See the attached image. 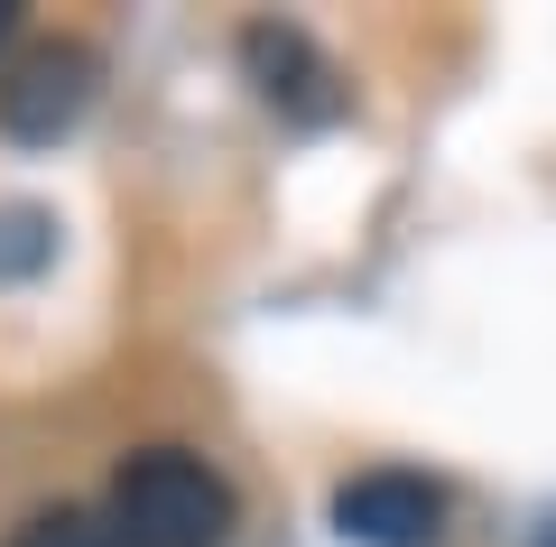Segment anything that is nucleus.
<instances>
[{
  "label": "nucleus",
  "instance_id": "6",
  "mask_svg": "<svg viewBox=\"0 0 556 547\" xmlns=\"http://www.w3.org/2000/svg\"><path fill=\"white\" fill-rule=\"evenodd\" d=\"M10 547H121V538H112V520H93V510H38Z\"/></svg>",
  "mask_w": 556,
  "mask_h": 547
},
{
  "label": "nucleus",
  "instance_id": "2",
  "mask_svg": "<svg viewBox=\"0 0 556 547\" xmlns=\"http://www.w3.org/2000/svg\"><path fill=\"white\" fill-rule=\"evenodd\" d=\"M102 94V57L75 38H47V47H20L10 75H0V130L20 149H56Z\"/></svg>",
  "mask_w": 556,
  "mask_h": 547
},
{
  "label": "nucleus",
  "instance_id": "1",
  "mask_svg": "<svg viewBox=\"0 0 556 547\" xmlns=\"http://www.w3.org/2000/svg\"><path fill=\"white\" fill-rule=\"evenodd\" d=\"M112 538L121 547H223L232 538V483L186 446H149L112 473Z\"/></svg>",
  "mask_w": 556,
  "mask_h": 547
},
{
  "label": "nucleus",
  "instance_id": "7",
  "mask_svg": "<svg viewBox=\"0 0 556 547\" xmlns=\"http://www.w3.org/2000/svg\"><path fill=\"white\" fill-rule=\"evenodd\" d=\"M20 20H28V10H20V0H0V47H10V38H20Z\"/></svg>",
  "mask_w": 556,
  "mask_h": 547
},
{
  "label": "nucleus",
  "instance_id": "3",
  "mask_svg": "<svg viewBox=\"0 0 556 547\" xmlns=\"http://www.w3.org/2000/svg\"><path fill=\"white\" fill-rule=\"evenodd\" d=\"M241 75L260 84V102H269L278 121H298V130H325V121H343V75H334V57H325L306 28H288V20H251L241 28Z\"/></svg>",
  "mask_w": 556,
  "mask_h": 547
},
{
  "label": "nucleus",
  "instance_id": "8",
  "mask_svg": "<svg viewBox=\"0 0 556 547\" xmlns=\"http://www.w3.org/2000/svg\"><path fill=\"white\" fill-rule=\"evenodd\" d=\"M538 547H556V520H547V529H538Z\"/></svg>",
  "mask_w": 556,
  "mask_h": 547
},
{
  "label": "nucleus",
  "instance_id": "5",
  "mask_svg": "<svg viewBox=\"0 0 556 547\" xmlns=\"http://www.w3.org/2000/svg\"><path fill=\"white\" fill-rule=\"evenodd\" d=\"M56 260V214L47 204H0V278H38Z\"/></svg>",
  "mask_w": 556,
  "mask_h": 547
},
{
  "label": "nucleus",
  "instance_id": "4",
  "mask_svg": "<svg viewBox=\"0 0 556 547\" xmlns=\"http://www.w3.org/2000/svg\"><path fill=\"white\" fill-rule=\"evenodd\" d=\"M334 538L343 547H437L445 538V492L427 483V473H353V483L334 492Z\"/></svg>",
  "mask_w": 556,
  "mask_h": 547
}]
</instances>
